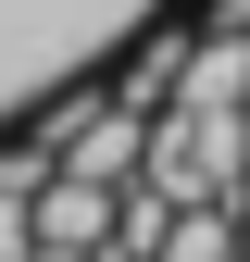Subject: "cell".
<instances>
[{
  "label": "cell",
  "mask_w": 250,
  "mask_h": 262,
  "mask_svg": "<svg viewBox=\"0 0 250 262\" xmlns=\"http://www.w3.org/2000/svg\"><path fill=\"white\" fill-rule=\"evenodd\" d=\"M163 200H250V138H238V113H163L150 125V162H138Z\"/></svg>",
  "instance_id": "6da1fadb"
},
{
  "label": "cell",
  "mask_w": 250,
  "mask_h": 262,
  "mask_svg": "<svg viewBox=\"0 0 250 262\" xmlns=\"http://www.w3.org/2000/svg\"><path fill=\"white\" fill-rule=\"evenodd\" d=\"M25 250H38V187L0 175V262H25Z\"/></svg>",
  "instance_id": "5b68a950"
},
{
  "label": "cell",
  "mask_w": 250,
  "mask_h": 262,
  "mask_svg": "<svg viewBox=\"0 0 250 262\" xmlns=\"http://www.w3.org/2000/svg\"><path fill=\"white\" fill-rule=\"evenodd\" d=\"M150 262H238V200H187Z\"/></svg>",
  "instance_id": "277c9868"
},
{
  "label": "cell",
  "mask_w": 250,
  "mask_h": 262,
  "mask_svg": "<svg viewBox=\"0 0 250 262\" xmlns=\"http://www.w3.org/2000/svg\"><path fill=\"white\" fill-rule=\"evenodd\" d=\"M238 138H250V113H238Z\"/></svg>",
  "instance_id": "9c48e42d"
},
{
  "label": "cell",
  "mask_w": 250,
  "mask_h": 262,
  "mask_svg": "<svg viewBox=\"0 0 250 262\" xmlns=\"http://www.w3.org/2000/svg\"><path fill=\"white\" fill-rule=\"evenodd\" d=\"M113 262H150V250H113Z\"/></svg>",
  "instance_id": "ba28073f"
},
{
  "label": "cell",
  "mask_w": 250,
  "mask_h": 262,
  "mask_svg": "<svg viewBox=\"0 0 250 262\" xmlns=\"http://www.w3.org/2000/svg\"><path fill=\"white\" fill-rule=\"evenodd\" d=\"M175 100H187V113H250V25H225L213 50L175 62Z\"/></svg>",
  "instance_id": "3957f363"
},
{
  "label": "cell",
  "mask_w": 250,
  "mask_h": 262,
  "mask_svg": "<svg viewBox=\"0 0 250 262\" xmlns=\"http://www.w3.org/2000/svg\"><path fill=\"white\" fill-rule=\"evenodd\" d=\"M238 262H250V200H238Z\"/></svg>",
  "instance_id": "52a82bcc"
},
{
  "label": "cell",
  "mask_w": 250,
  "mask_h": 262,
  "mask_svg": "<svg viewBox=\"0 0 250 262\" xmlns=\"http://www.w3.org/2000/svg\"><path fill=\"white\" fill-rule=\"evenodd\" d=\"M25 262H113V250H75V237H38Z\"/></svg>",
  "instance_id": "8992f818"
},
{
  "label": "cell",
  "mask_w": 250,
  "mask_h": 262,
  "mask_svg": "<svg viewBox=\"0 0 250 262\" xmlns=\"http://www.w3.org/2000/svg\"><path fill=\"white\" fill-rule=\"evenodd\" d=\"M113 225H125V187H113V175H75V162H50V175H38V237L113 250Z\"/></svg>",
  "instance_id": "7a4b0ae2"
}]
</instances>
